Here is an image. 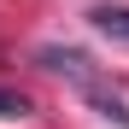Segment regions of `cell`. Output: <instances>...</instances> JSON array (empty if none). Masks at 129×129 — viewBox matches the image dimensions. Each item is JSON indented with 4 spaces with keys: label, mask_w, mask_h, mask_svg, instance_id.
I'll return each instance as SVG.
<instances>
[{
    "label": "cell",
    "mask_w": 129,
    "mask_h": 129,
    "mask_svg": "<svg viewBox=\"0 0 129 129\" xmlns=\"http://www.w3.org/2000/svg\"><path fill=\"white\" fill-rule=\"evenodd\" d=\"M94 29L100 35H112V41H129V6H94Z\"/></svg>",
    "instance_id": "cell-1"
},
{
    "label": "cell",
    "mask_w": 129,
    "mask_h": 129,
    "mask_svg": "<svg viewBox=\"0 0 129 129\" xmlns=\"http://www.w3.org/2000/svg\"><path fill=\"white\" fill-rule=\"evenodd\" d=\"M0 117H29V100L12 94V88H0Z\"/></svg>",
    "instance_id": "cell-2"
}]
</instances>
